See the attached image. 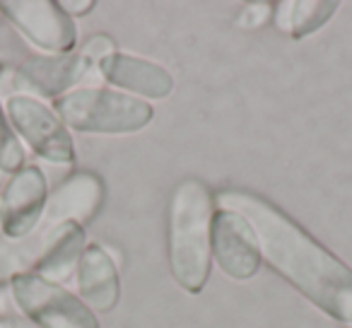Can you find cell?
<instances>
[{
  "mask_svg": "<svg viewBox=\"0 0 352 328\" xmlns=\"http://www.w3.org/2000/svg\"><path fill=\"white\" fill-rule=\"evenodd\" d=\"M97 68L87 54L70 51V54H44V56H30L22 61L17 68V83L39 97L58 99L63 94L78 89V85L89 75V70Z\"/></svg>",
  "mask_w": 352,
  "mask_h": 328,
  "instance_id": "9",
  "label": "cell"
},
{
  "mask_svg": "<svg viewBox=\"0 0 352 328\" xmlns=\"http://www.w3.org/2000/svg\"><path fill=\"white\" fill-rule=\"evenodd\" d=\"M56 116L78 133L128 135L152 121L155 109L142 99L107 87H78L54 99Z\"/></svg>",
  "mask_w": 352,
  "mask_h": 328,
  "instance_id": "3",
  "label": "cell"
},
{
  "mask_svg": "<svg viewBox=\"0 0 352 328\" xmlns=\"http://www.w3.org/2000/svg\"><path fill=\"white\" fill-rule=\"evenodd\" d=\"M99 75L118 89H128L133 97L166 99L174 89V78L160 63L138 58L131 54H111L97 65Z\"/></svg>",
  "mask_w": 352,
  "mask_h": 328,
  "instance_id": "12",
  "label": "cell"
},
{
  "mask_svg": "<svg viewBox=\"0 0 352 328\" xmlns=\"http://www.w3.org/2000/svg\"><path fill=\"white\" fill-rule=\"evenodd\" d=\"M104 203V184L92 172H78L68 177L54 193L49 196L44 208V215L36 222L32 232L34 234H46L54 227L63 222H75V225H87L99 212Z\"/></svg>",
  "mask_w": 352,
  "mask_h": 328,
  "instance_id": "10",
  "label": "cell"
},
{
  "mask_svg": "<svg viewBox=\"0 0 352 328\" xmlns=\"http://www.w3.org/2000/svg\"><path fill=\"white\" fill-rule=\"evenodd\" d=\"M85 246V227L75 225V222H63L56 232V239L51 244V249L46 251V256L39 261L32 273L41 275V278L51 280V283H65L70 278L75 268H78V261L82 256Z\"/></svg>",
  "mask_w": 352,
  "mask_h": 328,
  "instance_id": "14",
  "label": "cell"
},
{
  "mask_svg": "<svg viewBox=\"0 0 352 328\" xmlns=\"http://www.w3.org/2000/svg\"><path fill=\"white\" fill-rule=\"evenodd\" d=\"M350 328H352V326H350Z\"/></svg>",
  "mask_w": 352,
  "mask_h": 328,
  "instance_id": "21",
  "label": "cell"
},
{
  "mask_svg": "<svg viewBox=\"0 0 352 328\" xmlns=\"http://www.w3.org/2000/svg\"><path fill=\"white\" fill-rule=\"evenodd\" d=\"M273 10H275L273 3H251V6H246L244 10H241L236 25L246 32L258 30V27H263L268 20H273Z\"/></svg>",
  "mask_w": 352,
  "mask_h": 328,
  "instance_id": "16",
  "label": "cell"
},
{
  "mask_svg": "<svg viewBox=\"0 0 352 328\" xmlns=\"http://www.w3.org/2000/svg\"><path fill=\"white\" fill-rule=\"evenodd\" d=\"M0 15L30 44L54 56L70 54L78 44L73 17L54 0H3Z\"/></svg>",
  "mask_w": 352,
  "mask_h": 328,
  "instance_id": "6",
  "label": "cell"
},
{
  "mask_svg": "<svg viewBox=\"0 0 352 328\" xmlns=\"http://www.w3.org/2000/svg\"><path fill=\"white\" fill-rule=\"evenodd\" d=\"M60 8H63L70 17H85L94 10V3L92 0H63Z\"/></svg>",
  "mask_w": 352,
  "mask_h": 328,
  "instance_id": "17",
  "label": "cell"
},
{
  "mask_svg": "<svg viewBox=\"0 0 352 328\" xmlns=\"http://www.w3.org/2000/svg\"><path fill=\"white\" fill-rule=\"evenodd\" d=\"M212 254L217 268L232 280H251L263 263L251 225L230 208H220L212 215Z\"/></svg>",
  "mask_w": 352,
  "mask_h": 328,
  "instance_id": "7",
  "label": "cell"
},
{
  "mask_svg": "<svg viewBox=\"0 0 352 328\" xmlns=\"http://www.w3.org/2000/svg\"><path fill=\"white\" fill-rule=\"evenodd\" d=\"M0 328H36L30 318H20V316H8L0 321Z\"/></svg>",
  "mask_w": 352,
  "mask_h": 328,
  "instance_id": "18",
  "label": "cell"
},
{
  "mask_svg": "<svg viewBox=\"0 0 352 328\" xmlns=\"http://www.w3.org/2000/svg\"><path fill=\"white\" fill-rule=\"evenodd\" d=\"M0 321H3V318H0Z\"/></svg>",
  "mask_w": 352,
  "mask_h": 328,
  "instance_id": "20",
  "label": "cell"
},
{
  "mask_svg": "<svg viewBox=\"0 0 352 328\" xmlns=\"http://www.w3.org/2000/svg\"><path fill=\"white\" fill-rule=\"evenodd\" d=\"M6 116L36 157L54 164L75 162V145L68 128L41 99L32 94H10L6 99Z\"/></svg>",
  "mask_w": 352,
  "mask_h": 328,
  "instance_id": "5",
  "label": "cell"
},
{
  "mask_svg": "<svg viewBox=\"0 0 352 328\" xmlns=\"http://www.w3.org/2000/svg\"><path fill=\"white\" fill-rule=\"evenodd\" d=\"M10 289L20 311L36 328H99L97 314L82 299L41 275H15Z\"/></svg>",
  "mask_w": 352,
  "mask_h": 328,
  "instance_id": "4",
  "label": "cell"
},
{
  "mask_svg": "<svg viewBox=\"0 0 352 328\" xmlns=\"http://www.w3.org/2000/svg\"><path fill=\"white\" fill-rule=\"evenodd\" d=\"M222 208L239 212L258 239L263 261L278 270L318 311L352 326V268L318 244L289 215L263 196L227 188L217 196Z\"/></svg>",
  "mask_w": 352,
  "mask_h": 328,
  "instance_id": "1",
  "label": "cell"
},
{
  "mask_svg": "<svg viewBox=\"0 0 352 328\" xmlns=\"http://www.w3.org/2000/svg\"><path fill=\"white\" fill-rule=\"evenodd\" d=\"M49 201L46 177L39 167L25 164L0 193V230L8 239H22L36 227Z\"/></svg>",
  "mask_w": 352,
  "mask_h": 328,
  "instance_id": "8",
  "label": "cell"
},
{
  "mask_svg": "<svg viewBox=\"0 0 352 328\" xmlns=\"http://www.w3.org/2000/svg\"><path fill=\"white\" fill-rule=\"evenodd\" d=\"M212 193L198 179L176 186L166 222L171 278L188 294H201L212 268Z\"/></svg>",
  "mask_w": 352,
  "mask_h": 328,
  "instance_id": "2",
  "label": "cell"
},
{
  "mask_svg": "<svg viewBox=\"0 0 352 328\" xmlns=\"http://www.w3.org/2000/svg\"><path fill=\"white\" fill-rule=\"evenodd\" d=\"M25 167V150L22 142L17 140L15 131L8 123V116L0 109V172L17 174Z\"/></svg>",
  "mask_w": 352,
  "mask_h": 328,
  "instance_id": "15",
  "label": "cell"
},
{
  "mask_svg": "<svg viewBox=\"0 0 352 328\" xmlns=\"http://www.w3.org/2000/svg\"><path fill=\"white\" fill-rule=\"evenodd\" d=\"M6 70H8V68H6V63H3V61H0V78H3V75H6Z\"/></svg>",
  "mask_w": 352,
  "mask_h": 328,
  "instance_id": "19",
  "label": "cell"
},
{
  "mask_svg": "<svg viewBox=\"0 0 352 328\" xmlns=\"http://www.w3.org/2000/svg\"><path fill=\"white\" fill-rule=\"evenodd\" d=\"M340 3L336 0H283L275 3L273 22L278 32L292 39L311 36L336 15Z\"/></svg>",
  "mask_w": 352,
  "mask_h": 328,
  "instance_id": "13",
  "label": "cell"
},
{
  "mask_svg": "<svg viewBox=\"0 0 352 328\" xmlns=\"http://www.w3.org/2000/svg\"><path fill=\"white\" fill-rule=\"evenodd\" d=\"M78 287L82 302L94 314H107L121 299V278H118L113 251L104 244H87L78 261Z\"/></svg>",
  "mask_w": 352,
  "mask_h": 328,
  "instance_id": "11",
  "label": "cell"
}]
</instances>
